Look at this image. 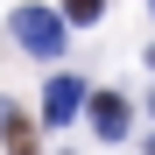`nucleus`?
Instances as JSON below:
<instances>
[{"label":"nucleus","instance_id":"5","mask_svg":"<svg viewBox=\"0 0 155 155\" xmlns=\"http://www.w3.org/2000/svg\"><path fill=\"white\" fill-rule=\"evenodd\" d=\"M64 14H71V21H99V14H106V0H64Z\"/></svg>","mask_w":155,"mask_h":155},{"label":"nucleus","instance_id":"2","mask_svg":"<svg viewBox=\"0 0 155 155\" xmlns=\"http://www.w3.org/2000/svg\"><path fill=\"white\" fill-rule=\"evenodd\" d=\"M78 106H85V78H49V85H42V120L49 127L78 120Z\"/></svg>","mask_w":155,"mask_h":155},{"label":"nucleus","instance_id":"1","mask_svg":"<svg viewBox=\"0 0 155 155\" xmlns=\"http://www.w3.org/2000/svg\"><path fill=\"white\" fill-rule=\"evenodd\" d=\"M7 28H14V42L28 49V57H57V49H64V21L49 14V7H14Z\"/></svg>","mask_w":155,"mask_h":155},{"label":"nucleus","instance_id":"7","mask_svg":"<svg viewBox=\"0 0 155 155\" xmlns=\"http://www.w3.org/2000/svg\"><path fill=\"white\" fill-rule=\"evenodd\" d=\"M148 7H155V0H148Z\"/></svg>","mask_w":155,"mask_h":155},{"label":"nucleus","instance_id":"3","mask_svg":"<svg viewBox=\"0 0 155 155\" xmlns=\"http://www.w3.org/2000/svg\"><path fill=\"white\" fill-rule=\"evenodd\" d=\"M85 106H92V134H99V141H120V134H127V99H120V92H92Z\"/></svg>","mask_w":155,"mask_h":155},{"label":"nucleus","instance_id":"4","mask_svg":"<svg viewBox=\"0 0 155 155\" xmlns=\"http://www.w3.org/2000/svg\"><path fill=\"white\" fill-rule=\"evenodd\" d=\"M0 134H7V155H35V127H28V113H0Z\"/></svg>","mask_w":155,"mask_h":155},{"label":"nucleus","instance_id":"6","mask_svg":"<svg viewBox=\"0 0 155 155\" xmlns=\"http://www.w3.org/2000/svg\"><path fill=\"white\" fill-rule=\"evenodd\" d=\"M148 71H155V49H148Z\"/></svg>","mask_w":155,"mask_h":155}]
</instances>
